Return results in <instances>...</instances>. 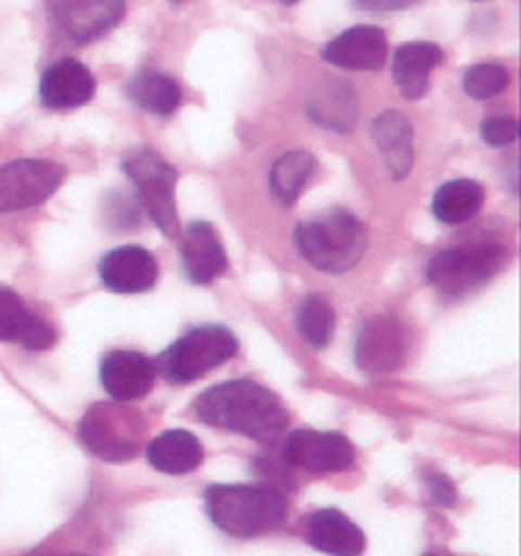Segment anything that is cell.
Masks as SVG:
<instances>
[{
  "label": "cell",
  "instance_id": "6da1fadb",
  "mask_svg": "<svg viewBox=\"0 0 521 556\" xmlns=\"http://www.w3.org/2000/svg\"><path fill=\"white\" fill-rule=\"evenodd\" d=\"M194 414L211 428L252 438L268 448L280 442L291 424L277 393L250 379L211 387L194 400Z\"/></svg>",
  "mask_w": 521,
  "mask_h": 556
},
{
  "label": "cell",
  "instance_id": "7a4b0ae2",
  "mask_svg": "<svg viewBox=\"0 0 521 556\" xmlns=\"http://www.w3.org/2000/svg\"><path fill=\"white\" fill-rule=\"evenodd\" d=\"M205 507L215 528L238 540L277 532L289 514L287 497L270 483L207 486Z\"/></svg>",
  "mask_w": 521,
  "mask_h": 556
},
{
  "label": "cell",
  "instance_id": "3957f363",
  "mask_svg": "<svg viewBox=\"0 0 521 556\" xmlns=\"http://www.w3.org/2000/svg\"><path fill=\"white\" fill-rule=\"evenodd\" d=\"M368 243L366 226L347 208H330L295 227V245L313 268L344 275L363 261Z\"/></svg>",
  "mask_w": 521,
  "mask_h": 556
},
{
  "label": "cell",
  "instance_id": "277c9868",
  "mask_svg": "<svg viewBox=\"0 0 521 556\" xmlns=\"http://www.w3.org/2000/svg\"><path fill=\"white\" fill-rule=\"evenodd\" d=\"M240 350L236 333L219 326L205 324L187 331L154 361L156 375L173 384H191L203 379L211 370L226 365Z\"/></svg>",
  "mask_w": 521,
  "mask_h": 556
},
{
  "label": "cell",
  "instance_id": "5b68a950",
  "mask_svg": "<svg viewBox=\"0 0 521 556\" xmlns=\"http://www.w3.org/2000/svg\"><path fill=\"white\" fill-rule=\"evenodd\" d=\"M507 264L509 252L501 243H469L435 254L425 268V278L444 301H456L504 273Z\"/></svg>",
  "mask_w": 521,
  "mask_h": 556
},
{
  "label": "cell",
  "instance_id": "8992f818",
  "mask_svg": "<svg viewBox=\"0 0 521 556\" xmlns=\"http://www.w3.org/2000/svg\"><path fill=\"white\" fill-rule=\"evenodd\" d=\"M150 426L138 409L123 403H97L78 421V440L104 463H127L138 456Z\"/></svg>",
  "mask_w": 521,
  "mask_h": 556
},
{
  "label": "cell",
  "instance_id": "52a82bcc",
  "mask_svg": "<svg viewBox=\"0 0 521 556\" xmlns=\"http://www.w3.org/2000/svg\"><path fill=\"white\" fill-rule=\"evenodd\" d=\"M123 173L129 176L138 191L139 203L152 217L166 238L182 233L176 211V182L178 173L154 150L138 148L123 157Z\"/></svg>",
  "mask_w": 521,
  "mask_h": 556
},
{
  "label": "cell",
  "instance_id": "ba28073f",
  "mask_svg": "<svg viewBox=\"0 0 521 556\" xmlns=\"http://www.w3.org/2000/svg\"><path fill=\"white\" fill-rule=\"evenodd\" d=\"M411 338L407 326L393 315H374L358 331L354 358L358 368L370 377L393 375L409 358Z\"/></svg>",
  "mask_w": 521,
  "mask_h": 556
},
{
  "label": "cell",
  "instance_id": "9c48e42d",
  "mask_svg": "<svg viewBox=\"0 0 521 556\" xmlns=\"http://www.w3.org/2000/svg\"><path fill=\"white\" fill-rule=\"evenodd\" d=\"M64 168L52 160H17L0 168V213L46 203L64 182Z\"/></svg>",
  "mask_w": 521,
  "mask_h": 556
},
{
  "label": "cell",
  "instance_id": "30bf717a",
  "mask_svg": "<svg viewBox=\"0 0 521 556\" xmlns=\"http://www.w3.org/2000/svg\"><path fill=\"white\" fill-rule=\"evenodd\" d=\"M280 454L291 469L312 475H330L350 469L356 460V451L346 435L338 432H317L298 428L284 440Z\"/></svg>",
  "mask_w": 521,
  "mask_h": 556
},
{
  "label": "cell",
  "instance_id": "8fae6325",
  "mask_svg": "<svg viewBox=\"0 0 521 556\" xmlns=\"http://www.w3.org/2000/svg\"><path fill=\"white\" fill-rule=\"evenodd\" d=\"M58 29L76 43H90L125 17V0H46Z\"/></svg>",
  "mask_w": 521,
  "mask_h": 556
},
{
  "label": "cell",
  "instance_id": "7c38bea8",
  "mask_svg": "<svg viewBox=\"0 0 521 556\" xmlns=\"http://www.w3.org/2000/svg\"><path fill=\"white\" fill-rule=\"evenodd\" d=\"M104 287L119 295L145 293L156 285V256L141 245H122L111 250L99 264Z\"/></svg>",
  "mask_w": 521,
  "mask_h": 556
},
{
  "label": "cell",
  "instance_id": "4fadbf2b",
  "mask_svg": "<svg viewBox=\"0 0 521 556\" xmlns=\"http://www.w3.org/2000/svg\"><path fill=\"white\" fill-rule=\"evenodd\" d=\"M101 382L111 400L119 403L143 400L156 382V366L145 354L115 350L101 363Z\"/></svg>",
  "mask_w": 521,
  "mask_h": 556
},
{
  "label": "cell",
  "instance_id": "5bb4252c",
  "mask_svg": "<svg viewBox=\"0 0 521 556\" xmlns=\"http://www.w3.org/2000/svg\"><path fill=\"white\" fill-rule=\"evenodd\" d=\"M182 273L192 285H208L227 268V254L215 227L208 222H192L180 242Z\"/></svg>",
  "mask_w": 521,
  "mask_h": 556
},
{
  "label": "cell",
  "instance_id": "9a60e30c",
  "mask_svg": "<svg viewBox=\"0 0 521 556\" xmlns=\"http://www.w3.org/2000/svg\"><path fill=\"white\" fill-rule=\"evenodd\" d=\"M97 92V80L90 70L74 60L62 58L43 72L39 83L41 104L53 111H66L90 103Z\"/></svg>",
  "mask_w": 521,
  "mask_h": 556
},
{
  "label": "cell",
  "instance_id": "2e32d148",
  "mask_svg": "<svg viewBox=\"0 0 521 556\" xmlns=\"http://www.w3.org/2000/svg\"><path fill=\"white\" fill-rule=\"evenodd\" d=\"M386 53L389 41L384 31L372 25H358L331 39L321 55L338 68L381 70Z\"/></svg>",
  "mask_w": 521,
  "mask_h": 556
},
{
  "label": "cell",
  "instance_id": "e0dca14e",
  "mask_svg": "<svg viewBox=\"0 0 521 556\" xmlns=\"http://www.w3.org/2000/svg\"><path fill=\"white\" fill-rule=\"evenodd\" d=\"M305 540L315 551L330 556H363L365 532L340 509H317L305 520Z\"/></svg>",
  "mask_w": 521,
  "mask_h": 556
},
{
  "label": "cell",
  "instance_id": "ac0fdd59",
  "mask_svg": "<svg viewBox=\"0 0 521 556\" xmlns=\"http://www.w3.org/2000/svg\"><path fill=\"white\" fill-rule=\"evenodd\" d=\"M58 340L50 321L35 315L11 289H0V342H18L25 350L43 352Z\"/></svg>",
  "mask_w": 521,
  "mask_h": 556
},
{
  "label": "cell",
  "instance_id": "d6986e66",
  "mask_svg": "<svg viewBox=\"0 0 521 556\" xmlns=\"http://www.w3.org/2000/svg\"><path fill=\"white\" fill-rule=\"evenodd\" d=\"M358 113V94L342 78H326L307 99L309 119L335 134H350L356 127Z\"/></svg>",
  "mask_w": 521,
  "mask_h": 556
},
{
  "label": "cell",
  "instance_id": "ffe728a7",
  "mask_svg": "<svg viewBox=\"0 0 521 556\" xmlns=\"http://www.w3.org/2000/svg\"><path fill=\"white\" fill-rule=\"evenodd\" d=\"M444 60L440 46L428 41L403 43L393 58V78L409 101L421 99L430 88V74Z\"/></svg>",
  "mask_w": 521,
  "mask_h": 556
},
{
  "label": "cell",
  "instance_id": "44dd1931",
  "mask_svg": "<svg viewBox=\"0 0 521 556\" xmlns=\"http://www.w3.org/2000/svg\"><path fill=\"white\" fill-rule=\"evenodd\" d=\"M372 138L393 180H403L414 166V127L399 111H386L372 122Z\"/></svg>",
  "mask_w": 521,
  "mask_h": 556
},
{
  "label": "cell",
  "instance_id": "7402d4cb",
  "mask_svg": "<svg viewBox=\"0 0 521 556\" xmlns=\"http://www.w3.org/2000/svg\"><path fill=\"white\" fill-rule=\"evenodd\" d=\"M148 463L164 475H187L205 460V448L196 435L187 430H168L148 442Z\"/></svg>",
  "mask_w": 521,
  "mask_h": 556
},
{
  "label": "cell",
  "instance_id": "603a6c76",
  "mask_svg": "<svg viewBox=\"0 0 521 556\" xmlns=\"http://www.w3.org/2000/svg\"><path fill=\"white\" fill-rule=\"evenodd\" d=\"M485 203V189L470 178H456L434 194V215L446 226H460L472 219Z\"/></svg>",
  "mask_w": 521,
  "mask_h": 556
},
{
  "label": "cell",
  "instance_id": "cb8c5ba5",
  "mask_svg": "<svg viewBox=\"0 0 521 556\" xmlns=\"http://www.w3.org/2000/svg\"><path fill=\"white\" fill-rule=\"evenodd\" d=\"M127 97L141 111L157 117H168L182 103V92L170 76L160 72H141L127 85Z\"/></svg>",
  "mask_w": 521,
  "mask_h": 556
},
{
  "label": "cell",
  "instance_id": "d4e9b609",
  "mask_svg": "<svg viewBox=\"0 0 521 556\" xmlns=\"http://www.w3.org/2000/svg\"><path fill=\"white\" fill-rule=\"evenodd\" d=\"M315 156L307 150H293L278 157L270 170V191L282 207H293L315 173Z\"/></svg>",
  "mask_w": 521,
  "mask_h": 556
},
{
  "label": "cell",
  "instance_id": "484cf974",
  "mask_svg": "<svg viewBox=\"0 0 521 556\" xmlns=\"http://www.w3.org/2000/svg\"><path fill=\"white\" fill-rule=\"evenodd\" d=\"M296 331L309 346L323 350L331 344L335 331V312L328 296L309 293L303 296L295 313Z\"/></svg>",
  "mask_w": 521,
  "mask_h": 556
},
{
  "label": "cell",
  "instance_id": "4316f807",
  "mask_svg": "<svg viewBox=\"0 0 521 556\" xmlns=\"http://www.w3.org/2000/svg\"><path fill=\"white\" fill-rule=\"evenodd\" d=\"M509 72L501 64H476L465 74L462 88L470 99L488 101L509 87Z\"/></svg>",
  "mask_w": 521,
  "mask_h": 556
},
{
  "label": "cell",
  "instance_id": "83f0119b",
  "mask_svg": "<svg viewBox=\"0 0 521 556\" xmlns=\"http://www.w3.org/2000/svg\"><path fill=\"white\" fill-rule=\"evenodd\" d=\"M520 136V123L513 117H488L481 125V138L493 148H504Z\"/></svg>",
  "mask_w": 521,
  "mask_h": 556
},
{
  "label": "cell",
  "instance_id": "f1b7e54d",
  "mask_svg": "<svg viewBox=\"0 0 521 556\" xmlns=\"http://www.w3.org/2000/svg\"><path fill=\"white\" fill-rule=\"evenodd\" d=\"M104 215L115 224L117 227H125V229H131V227L138 226L139 213L138 205L131 203L125 194L117 192L115 197H111L106 201V208H104Z\"/></svg>",
  "mask_w": 521,
  "mask_h": 556
},
{
  "label": "cell",
  "instance_id": "f546056e",
  "mask_svg": "<svg viewBox=\"0 0 521 556\" xmlns=\"http://www.w3.org/2000/svg\"><path fill=\"white\" fill-rule=\"evenodd\" d=\"M430 489H432V497L440 505H454L456 504V489L452 485L450 481L440 475V472H432L430 475Z\"/></svg>",
  "mask_w": 521,
  "mask_h": 556
},
{
  "label": "cell",
  "instance_id": "4dcf8cb0",
  "mask_svg": "<svg viewBox=\"0 0 521 556\" xmlns=\"http://www.w3.org/2000/svg\"><path fill=\"white\" fill-rule=\"evenodd\" d=\"M417 0H352V4L360 11L384 13V11H403L414 7Z\"/></svg>",
  "mask_w": 521,
  "mask_h": 556
},
{
  "label": "cell",
  "instance_id": "1f68e13d",
  "mask_svg": "<svg viewBox=\"0 0 521 556\" xmlns=\"http://www.w3.org/2000/svg\"><path fill=\"white\" fill-rule=\"evenodd\" d=\"M278 2H282V4H296L298 0H278Z\"/></svg>",
  "mask_w": 521,
  "mask_h": 556
},
{
  "label": "cell",
  "instance_id": "d6a6232c",
  "mask_svg": "<svg viewBox=\"0 0 521 556\" xmlns=\"http://www.w3.org/2000/svg\"><path fill=\"white\" fill-rule=\"evenodd\" d=\"M66 556H87V555H66Z\"/></svg>",
  "mask_w": 521,
  "mask_h": 556
},
{
  "label": "cell",
  "instance_id": "836d02e7",
  "mask_svg": "<svg viewBox=\"0 0 521 556\" xmlns=\"http://www.w3.org/2000/svg\"><path fill=\"white\" fill-rule=\"evenodd\" d=\"M425 556H434V555H425Z\"/></svg>",
  "mask_w": 521,
  "mask_h": 556
},
{
  "label": "cell",
  "instance_id": "e575fe53",
  "mask_svg": "<svg viewBox=\"0 0 521 556\" xmlns=\"http://www.w3.org/2000/svg\"><path fill=\"white\" fill-rule=\"evenodd\" d=\"M176 2H180V0H176Z\"/></svg>",
  "mask_w": 521,
  "mask_h": 556
}]
</instances>
